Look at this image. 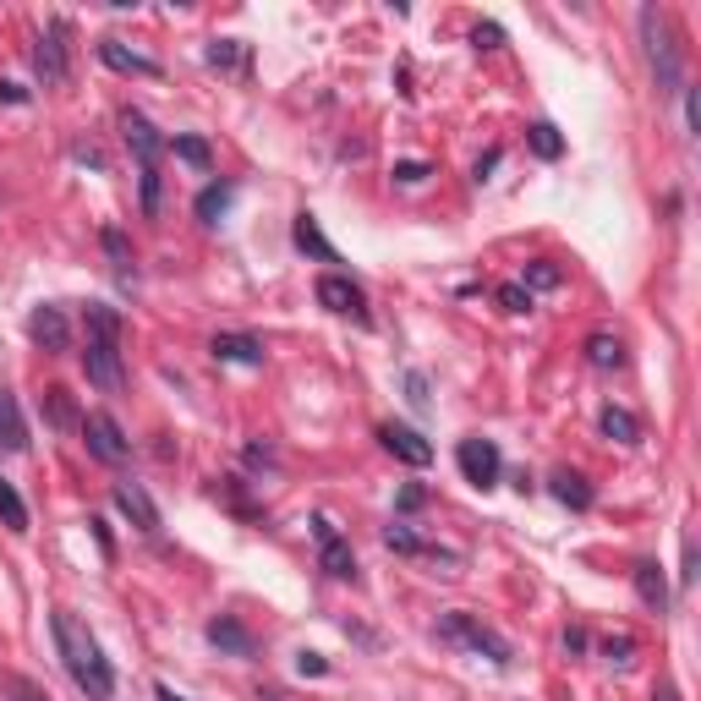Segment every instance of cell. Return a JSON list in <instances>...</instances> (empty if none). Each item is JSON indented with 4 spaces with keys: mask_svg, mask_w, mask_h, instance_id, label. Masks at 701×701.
<instances>
[{
    "mask_svg": "<svg viewBox=\"0 0 701 701\" xmlns=\"http://www.w3.org/2000/svg\"><path fill=\"white\" fill-rule=\"evenodd\" d=\"M494 165H499V148H488V154L477 159V170H472V181H488V170H494Z\"/></svg>",
    "mask_w": 701,
    "mask_h": 701,
    "instance_id": "41",
    "label": "cell"
},
{
    "mask_svg": "<svg viewBox=\"0 0 701 701\" xmlns=\"http://www.w3.org/2000/svg\"><path fill=\"white\" fill-rule=\"evenodd\" d=\"M565 653H587V631H565Z\"/></svg>",
    "mask_w": 701,
    "mask_h": 701,
    "instance_id": "46",
    "label": "cell"
},
{
    "mask_svg": "<svg viewBox=\"0 0 701 701\" xmlns=\"http://www.w3.org/2000/svg\"><path fill=\"white\" fill-rule=\"evenodd\" d=\"M99 241H104V252L115 258V269H121V280H126V263H132V247H126V236H121V230H104Z\"/></svg>",
    "mask_w": 701,
    "mask_h": 701,
    "instance_id": "32",
    "label": "cell"
},
{
    "mask_svg": "<svg viewBox=\"0 0 701 701\" xmlns=\"http://www.w3.org/2000/svg\"><path fill=\"white\" fill-rule=\"evenodd\" d=\"M0 697H5V701H49V691H44L38 680H27V675H11V669H5V675H0Z\"/></svg>",
    "mask_w": 701,
    "mask_h": 701,
    "instance_id": "29",
    "label": "cell"
},
{
    "mask_svg": "<svg viewBox=\"0 0 701 701\" xmlns=\"http://www.w3.org/2000/svg\"><path fill=\"white\" fill-rule=\"evenodd\" d=\"M27 340L38 346V351H49V357H60L66 346H71V324H66V313L60 307H33L27 313Z\"/></svg>",
    "mask_w": 701,
    "mask_h": 701,
    "instance_id": "11",
    "label": "cell"
},
{
    "mask_svg": "<svg viewBox=\"0 0 701 701\" xmlns=\"http://www.w3.org/2000/svg\"><path fill=\"white\" fill-rule=\"evenodd\" d=\"M521 285H527L532 296H538V291H559V285H565V269H559L554 258H532V263L521 269Z\"/></svg>",
    "mask_w": 701,
    "mask_h": 701,
    "instance_id": "25",
    "label": "cell"
},
{
    "mask_svg": "<svg viewBox=\"0 0 701 701\" xmlns=\"http://www.w3.org/2000/svg\"><path fill=\"white\" fill-rule=\"evenodd\" d=\"M549 488H554L559 505H570V510H592V483H587L581 472H554Z\"/></svg>",
    "mask_w": 701,
    "mask_h": 701,
    "instance_id": "22",
    "label": "cell"
},
{
    "mask_svg": "<svg viewBox=\"0 0 701 701\" xmlns=\"http://www.w3.org/2000/svg\"><path fill=\"white\" fill-rule=\"evenodd\" d=\"M642 44H647V60H653V77H658V93H680V77H686V60H680V44H675V27L658 5H642Z\"/></svg>",
    "mask_w": 701,
    "mask_h": 701,
    "instance_id": "3",
    "label": "cell"
},
{
    "mask_svg": "<svg viewBox=\"0 0 701 701\" xmlns=\"http://www.w3.org/2000/svg\"><path fill=\"white\" fill-rule=\"evenodd\" d=\"M455 466H461V477L466 483H477V488H494L499 483V444L494 439H461V450H455Z\"/></svg>",
    "mask_w": 701,
    "mask_h": 701,
    "instance_id": "8",
    "label": "cell"
},
{
    "mask_svg": "<svg viewBox=\"0 0 701 701\" xmlns=\"http://www.w3.org/2000/svg\"><path fill=\"white\" fill-rule=\"evenodd\" d=\"M121 137H126V148L137 154V165H143V170H159L165 137L154 132V121H148L143 110H121Z\"/></svg>",
    "mask_w": 701,
    "mask_h": 701,
    "instance_id": "9",
    "label": "cell"
},
{
    "mask_svg": "<svg viewBox=\"0 0 701 701\" xmlns=\"http://www.w3.org/2000/svg\"><path fill=\"white\" fill-rule=\"evenodd\" d=\"M428 176H433V170H428L422 159H400V165H395V181H400V186H422Z\"/></svg>",
    "mask_w": 701,
    "mask_h": 701,
    "instance_id": "34",
    "label": "cell"
},
{
    "mask_svg": "<svg viewBox=\"0 0 701 701\" xmlns=\"http://www.w3.org/2000/svg\"><path fill=\"white\" fill-rule=\"evenodd\" d=\"M631 653H636V647H631V636H620V642L609 636V642H603V658H609L614 669H631Z\"/></svg>",
    "mask_w": 701,
    "mask_h": 701,
    "instance_id": "36",
    "label": "cell"
},
{
    "mask_svg": "<svg viewBox=\"0 0 701 701\" xmlns=\"http://www.w3.org/2000/svg\"><path fill=\"white\" fill-rule=\"evenodd\" d=\"M99 55H104V66H115V71H132V77H159V60H148V55L126 49L121 38H104V44H99Z\"/></svg>",
    "mask_w": 701,
    "mask_h": 701,
    "instance_id": "20",
    "label": "cell"
},
{
    "mask_svg": "<svg viewBox=\"0 0 701 701\" xmlns=\"http://www.w3.org/2000/svg\"><path fill=\"white\" fill-rule=\"evenodd\" d=\"M208 357L214 362H230V368H263V346L252 335H214L208 340Z\"/></svg>",
    "mask_w": 701,
    "mask_h": 701,
    "instance_id": "14",
    "label": "cell"
},
{
    "mask_svg": "<svg viewBox=\"0 0 701 701\" xmlns=\"http://www.w3.org/2000/svg\"><path fill=\"white\" fill-rule=\"evenodd\" d=\"M143 214H159V170H143Z\"/></svg>",
    "mask_w": 701,
    "mask_h": 701,
    "instance_id": "37",
    "label": "cell"
},
{
    "mask_svg": "<svg viewBox=\"0 0 701 701\" xmlns=\"http://www.w3.org/2000/svg\"><path fill=\"white\" fill-rule=\"evenodd\" d=\"M395 505H400V510H422V505H428V494L411 483V488H400V499H395Z\"/></svg>",
    "mask_w": 701,
    "mask_h": 701,
    "instance_id": "40",
    "label": "cell"
},
{
    "mask_svg": "<svg viewBox=\"0 0 701 701\" xmlns=\"http://www.w3.org/2000/svg\"><path fill=\"white\" fill-rule=\"evenodd\" d=\"M0 99H5V104H27V88H22V82H0Z\"/></svg>",
    "mask_w": 701,
    "mask_h": 701,
    "instance_id": "44",
    "label": "cell"
},
{
    "mask_svg": "<svg viewBox=\"0 0 701 701\" xmlns=\"http://www.w3.org/2000/svg\"><path fill=\"white\" fill-rule=\"evenodd\" d=\"M296 669H302V675H324V669H329V664H324V658H318V653H302V658H296Z\"/></svg>",
    "mask_w": 701,
    "mask_h": 701,
    "instance_id": "43",
    "label": "cell"
},
{
    "mask_svg": "<svg viewBox=\"0 0 701 701\" xmlns=\"http://www.w3.org/2000/svg\"><path fill=\"white\" fill-rule=\"evenodd\" d=\"M499 307L505 313H532V291L527 285H499Z\"/></svg>",
    "mask_w": 701,
    "mask_h": 701,
    "instance_id": "33",
    "label": "cell"
},
{
    "mask_svg": "<svg viewBox=\"0 0 701 701\" xmlns=\"http://www.w3.org/2000/svg\"><path fill=\"white\" fill-rule=\"evenodd\" d=\"M44 417H49V428H82V417H77L66 389H44Z\"/></svg>",
    "mask_w": 701,
    "mask_h": 701,
    "instance_id": "28",
    "label": "cell"
},
{
    "mask_svg": "<svg viewBox=\"0 0 701 701\" xmlns=\"http://www.w3.org/2000/svg\"><path fill=\"white\" fill-rule=\"evenodd\" d=\"M313 543H318V565L335 581H357V554H351V543L340 538V527L329 516H313Z\"/></svg>",
    "mask_w": 701,
    "mask_h": 701,
    "instance_id": "7",
    "label": "cell"
},
{
    "mask_svg": "<svg viewBox=\"0 0 701 701\" xmlns=\"http://www.w3.org/2000/svg\"><path fill=\"white\" fill-rule=\"evenodd\" d=\"M631 581H636V598H642L653 614H669V581H664V565L642 559V565L631 570Z\"/></svg>",
    "mask_w": 701,
    "mask_h": 701,
    "instance_id": "17",
    "label": "cell"
},
{
    "mask_svg": "<svg viewBox=\"0 0 701 701\" xmlns=\"http://www.w3.org/2000/svg\"><path fill=\"white\" fill-rule=\"evenodd\" d=\"M318 302H324L335 318H357V324H368V296H362V285L346 280V274H324V280H318Z\"/></svg>",
    "mask_w": 701,
    "mask_h": 701,
    "instance_id": "10",
    "label": "cell"
},
{
    "mask_svg": "<svg viewBox=\"0 0 701 701\" xmlns=\"http://www.w3.org/2000/svg\"><path fill=\"white\" fill-rule=\"evenodd\" d=\"M587 362H592L598 373H614V368H625V340H620V335H609V329H598V335L587 340Z\"/></svg>",
    "mask_w": 701,
    "mask_h": 701,
    "instance_id": "21",
    "label": "cell"
},
{
    "mask_svg": "<svg viewBox=\"0 0 701 701\" xmlns=\"http://www.w3.org/2000/svg\"><path fill=\"white\" fill-rule=\"evenodd\" d=\"M154 697H159V701H181L176 691H170V686H154Z\"/></svg>",
    "mask_w": 701,
    "mask_h": 701,
    "instance_id": "47",
    "label": "cell"
},
{
    "mask_svg": "<svg viewBox=\"0 0 701 701\" xmlns=\"http://www.w3.org/2000/svg\"><path fill=\"white\" fill-rule=\"evenodd\" d=\"M208 647H219L225 658H252V631L241 625V620H230V614H219V620H208Z\"/></svg>",
    "mask_w": 701,
    "mask_h": 701,
    "instance_id": "15",
    "label": "cell"
},
{
    "mask_svg": "<svg viewBox=\"0 0 701 701\" xmlns=\"http://www.w3.org/2000/svg\"><path fill=\"white\" fill-rule=\"evenodd\" d=\"M0 450L5 455H22L27 450V422H22V406L11 389H0Z\"/></svg>",
    "mask_w": 701,
    "mask_h": 701,
    "instance_id": "18",
    "label": "cell"
},
{
    "mask_svg": "<svg viewBox=\"0 0 701 701\" xmlns=\"http://www.w3.org/2000/svg\"><path fill=\"white\" fill-rule=\"evenodd\" d=\"M165 148H170L181 165H192V170H214V148H208L203 137H170Z\"/></svg>",
    "mask_w": 701,
    "mask_h": 701,
    "instance_id": "27",
    "label": "cell"
},
{
    "mask_svg": "<svg viewBox=\"0 0 701 701\" xmlns=\"http://www.w3.org/2000/svg\"><path fill=\"white\" fill-rule=\"evenodd\" d=\"M439 636H444V642H455V647H466L472 658H488V664H499V669H510V664H516L510 642H505L494 625H483L477 614H466V609L444 614V620H439Z\"/></svg>",
    "mask_w": 701,
    "mask_h": 701,
    "instance_id": "4",
    "label": "cell"
},
{
    "mask_svg": "<svg viewBox=\"0 0 701 701\" xmlns=\"http://www.w3.org/2000/svg\"><path fill=\"white\" fill-rule=\"evenodd\" d=\"M291 241H296L307 258H318V263H340V252L329 247V236L318 230V219H313V214H296V225H291Z\"/></svg>",
    "mask_w": 701,
    "mask_h": 701,
    "instance_id": "19",
    "label": "cell"
},
{
    "mask_svg": "<svg viewBox=\"0 0 701 701\" xmlns=\"http://www.w3.org/2000/svg\"><path fill=\"white\" fill-rule=\"evenodd\" d=\"M680 581H686V587L697 581V543H686V570H680Z\"/></svg>",
    "mask_w": 701,
    "mask_h": 701,
    "instance_id": "45",
    "label": "cell"
},
{
    "mask_svg": "<svg viewBox=\"0 0 701 701\" xmlns=\"http://www.w3.org/2000/svg\"><path fill=\"white\" fill-rule=\"evenodd\" d=\"M49 631H55V653H60L71 686H77L82 697H93V701L115 697V669H110L104 647L93 642V631H88L71 609H55V614H49Z\"/></svg>",
    "mask_w": 701,
    "mask_h": 701,
    "instance_id": "1",
    "label": "cell"
},
{
    "mask_svg": "<svg viewBox=\"0 0 701 701\" xmlns=\"http://www.w3.org/2000/svg\"><path fill=\"white\" fill-rule=\"evenodd\" d=\"M472 44H477V49H499V44H505V27H499V22H477V27H472Z\"/></svg>",
    "mask_w": 701,
    "mask_h": 701,
    "instance_id": "35",
    "label": "cell"
},
{
    "mask_svg": "<svg viewBox=\"0 0 701 701\" xmlns=\"http://www.w3.org/2000/svg\"><path fill=\"white\" fill-rule=\"evenodd\" d=\"M66 38H71V27H66L60 16L33 38V71H38L44 88H60V82L71 77V44H66Z\"/></svg>",
    "mask_w": 701,
    "mask_h": 701,
    "instance_id": "5",
    "label": "cell"
},
{
    "mask_svg": "<svg viewBox=\"0 0 701 701\" xmlns=\"http://www.w3.org/2000/svg\"><path fill=\"white\" fill-rule=\"evenodd\" d=\"M230 197H236V186H230V181H214V186H203V192H197L192 214H197L203 225H219V214L230 208Z\"/></svg>",
    "mask_w": 701,
    "mask_h": 701,
    "instance_id": "24",
    "label": "cell"
},
{
    "mask_svg": "<svg viewBox=\"0 0 701 701\" xmlns=\"http://www.w3.org/2000/svg\"><path fill=\"white\" fill-rule=\"evenodd\" d=\"M208 66H219V71H230V66H241V49H236V38H214L208 49Z\"/></svg>",
    "mask_w": 701,
    "mask_h": 701,
    "instance_id": "31",
    "label": "cell"
},
{
    "mask_svg": "<svg viewBox=\"0 0 701 701\" xmlns=\"http://www.w3.org/2000/svg\"><path fill=\"white\" fill-rule=\"evenodd\" d=\"M378 444H384L395 461H406V466H428V461H433V444H428L417 428H400V422H384V428H378Z\"/></svg>",
    "mask_w": 701,
    "mask_h": 701,
    "instance_id": "13",
    "label": "cell"
},
{
    "mask_svg": "<svg viewBox=\"0 0 701 701\" xmlns=\"http://www.w3.org/2000/svg\"><path fill=\"white\" fill-rule=\"evenodd\" d=\"M110 499H115V510H121V516H126L143 538H154V532H159V505L148 499V488H143V483H115V494H110Z\"/></svg>",
    "mask_w": 701,
    "mask_h": 701,
    "instance_id": "12",
    "label": "cell"
},
{
    "mask_svg": "<svg viewBox=\"0 0 701 701\" xmlns=\"http://www.w3.org/2000/svg\"><path fill=\"white\" fill-rule=\"evenodd\" d=\"M247 461H252V466H274V450H269V444H247Z\"/></svg>",
    "mask_w": 701,
    "mask_h": 701,
    "instance_id": "42",
    "label": "cell"
},
{
    "mask_svg": "<svg viewBox=\"0 0 701 701\" xmlns=\"http://www.w3.org/2000/svg\"><path fill=\"white\" fill-rule=\"evenodd\" d=\"M598 428H603V439H614V444H642V422H636L625 406H603Z\"/></svg>",
    "mask_w": 701,
    "mask_h": 701,
    "instance_id": "23",
    "label": "cell"
},
{
    "mask_svg": "<svg viewBox=\"0 0 701 701\" xmlns=\"http://www.w3.org/2000/svg\"><path fill=\"white\" fill-rule=\"evenodd\" d=\"M527 143H532L538 159H559V154H565V137H559L554 121H532V126H527Z\"/></svg>",
    "mask_w": 701,
    "mask_h": 701,
    "instance_id": "26",
    "label": "cell"
},
{
    "mask_svg": "<svg viewBox=\"0 0 701 701\" xmlns=\"http://www.w3.org/2000/svg\"><path fill=\"white\" fill-rule=\"evenodd\" d=\"M82 373L99 389H121L126 368H121V313L104 302H88V351H82Z\"/></svg>",
    "mask_w": 701,
    "mask_h": 701,
    "instance_id": "2",
    "label": "cell"
},
{
    "mask_svg": "<svg viewBox=\"0 0 701 701\" xmlns=\"http://www.w3.org/2000/svg\"><path fill=\"white\" fill-rule=\"evenodd\" d=\"M71 159H77V165H93V170H104V154H99L93 143H71Z\"/></svg>",
    "mask_w": 701,
    "mask_h": 701,
    "instance_id": "39",
    "label": "cell"
},
{
    "mask_svg": "<svg viewBox=\"0 0 701 701\" xmlns=\"http://www.w3.org/2000/svg\"><path fill=\"white\" fill-rule=\"evenodd\" d=\"M406 400H411L417 411H428V378H422V373H406Z\"/></svg>",
    "mask_w": 701,
    "mask_h": 701,
    "instance_id": "38",
    "label": "cell"
},
{
    "mask_svg": "<svg viewBox=\"0 0 701 701\" xmlns=\"http://www.w3.org/2000/svg\"><path fill=\"white\" fill-rule=\"evenodd\" d=\"M0 521L11 527V532H27V505H22V494L0 477Z\"/></svg>",
    "mask_w": 701,
    "mask_h": 701,
    "instance_id": "30",
    "label": "cell"
},
{
    "mask_svg": "<svg viewBox=\"0 0 701 701\" xmlns=\"http://www.w3.org/2000/svg\"><path fill=\"white\" fill-rule=\"evenodd\" d=\"M82 444H88V455L104 461V466H121V461L132 455V439L121 433V422H115L110 411H88V417H82Z\"/></svg>",
    "mask_w": 701,
    "mask_h": 701,
    "instance_id": "6",
    "label": "cell"
},
{
    "mask_svg": "<svg viewBox=\"0 0 701 701\" xmlns=\"http://www.w3.org/2000/svg\"><path fill=\"white\" fill-rule=\"evenodd\" d=\"M384 549H395V554H406V559H444V565H461V554H444V549H433V543H422L411 527H384Z\"/></svg>",
    "mask_w": 701,
    "mask_h": 701,
    "instance_id": "16",
    "label": "cell"
}]
</instances>
